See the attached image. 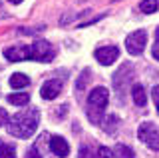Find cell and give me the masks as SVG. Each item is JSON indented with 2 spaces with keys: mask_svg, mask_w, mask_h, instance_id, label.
Returning <instances> with one entry per match:
<instances>
[{
  "mask_svg": "<svg viewBox=\"0 0 159 158\" xmlns=\"http://www.w3.org/2000/svg\"><path fill=\"white\" fill-rule=\"evenodd\" d=\"M38 124H40V112L36 108H26L8 120V132L16 138H30L36 132Z\"/></svg>",
  "mask_w": 159,
  "mask_h": 158,
  "instance_id": "cell-1",
  "label": "cell"
},
{
  "mask_svg": "<svg viewBox=\"0 0 159 158\" xmlns=\"http://www.w3.org/2000/svg\"><path fill=\"white\" fill-rule=\"evenodd\" d=\"M107 102H109V94L103 86H98L89 92L88 96V118L93 122V124H102V118H103V112L107 108Z\"/></svg>",
  "mask_w": 159,
  "mask_h": 158,
  "instance_id": "cell-2",
  "label": "cell"
},
{
  "mask_svg": "<svg viewBox=\"0 0 159 158\" xmlns=\"http://www.w3.org/2000/svg\"><path fill=\"white\" fill-rule=\"evenodd\" d=\"M131 74H133V66L129 62L121 64V68L113 74V88H116V92H117L119 102H123V98H125L127 86H129V82H131Z\"/></svg>",
  "mask_w": 159,
  "mask_h": 158,
  "instance_id": "cell-3",
  "label": "cell"
},
{
  "mask_svg": "<svg viewBox=\"0 0 159 158\" xmlns=\"http://www.w3.org/2000/svg\"><path fill=\"white\" fill-rule=\"evenodd\" d=\"M54 54H56L54 46L46 40H36L30 46V58L36 60V62H52Z\"/></svg>",
  "mask_w": 159,
  "mask_h": 158,
  "instance_id": "cell-4",
  "label": "cell"
},
{
  "mask_svg": "<svg viewBox=\"0 0 159 158\" xmlns=\"http://www.w3.org/2000/svg\"><path fill=\"white\" fill-rule=\"evenodd\" d=\"M137 136L143 144H147L151 150H159V128L151 122H143L139 124V130H137Z\"/></svg>",
  "mask_w": 159,
  "mask_h": 158,
  "instance_id": "cell-5",
  "label": "cell"
},
{
  "mask_svg": "<svg viewBox=\"0 0 159 158\" xmlns=\"http://www.w3.org/2000/svg\"><path fill=\"white\" fill-rule=\"evenodd\" d=\"M145 44H147V32L145 30H135L125 38V48L131 56H139L145 50Z\"/></svg>",
  "mask_w": 159,
  "mask_h": 158,
  "instance_id": "cell-6",
  "label": "cell"
},
{
  "mask_svg": "<svg viewBox=\"0 0 159 158\" xmlns=\"http://www.w3.org/2000/svg\"><path fill=\"white\" fill-rule=\"evenodd\" d=\"M96 60L99 64H103V66H109V64H113L117 60L119 56V48L117 46H99L96 52Z\"/></svg>",
  "mask_w": 159,
  "mask_h": 158,
  "instance_id": "cell-7",
  "label": "cell"
},
{
  "mask_svg": "<svg viewBox=\"0 0 159 158\" xmlns=\"http://www.w3.org/2000/svg\"><path fill=\"white\" fill-rule=\"evenodd\" d=\"M4 56H6L10 62L28 60V58H30V46H28V44H16V46L4 48Z\"/></svg>",
  "mask_w": 159,
  "mask_h": 158,
  "instance_id": "cell-8",
  "label": "cell"
},
{
  "mask_svg": "<svg viewBox=\"0 0 159 158\" xmlns=\"http://www.w3.org/2000/svg\"><path fill=\"white\" fill-rule=\"evenodd\" d=\"M78 158H113V152L106 146H82Z\"/></svg>",
  "mask_w": 159,
  "mask_h": 158,
  "instance_id": "cell-9",
  "label": "cell"
},
{
  "mask_svg": "<svg viewBox=\"0 0 159 158\" xmlns=\"http://www.w3.org/2000/svg\"><path fill=\"white\" fill-rule=\"evenodd\" d=\"M62 80H58V78H52V80L44 82L42 88H40V94H42L44 100H54L60 92H62Z\"/></svg>",
  "mask_w": 159,
  "mask_h": 158,
  "instance_id": "cell-10",
  "label": "cell"
},
{
  "mask_svg": "<svg viewBox=\"0 0 159 158\" xmlns=\"http://www.w3.org/2000/svg\"><path fill=\"white\" fill-rule=\"evenodd\" d=\"M50 150H52L58 158H66L70 154V144L62 136H52V140H50Z\"/></svg>",
  "mask_w": 159,
  "mask_h": 158,
  "instance_id": "cell-11",
  "label": "cell"
},
{
  "mask_svg": "<svg viewBox=\"0 0 159 158\" xmlns=\"http://www.w3.org/2000/svg\"><path fill=\"white\" fill-rule=\"evenodd\" d=\"M131 96H133V102H135L137 106H145L147 104V94H145V88L141 84H133Z\"/></svg>",
  "mask_w": 159,
  "mask_h": 158,
  "instance_id": "cell-12",
  "label": "cell"
},
{
  "mask_svg": "<svg viewBox=\"0 0 159 158\" xmlns=\"http://www.w3.org/2000/svg\"><path fill=\"white\" fill-rule=\"evenodd\" d=\"M28 84H30V78L26 76V74H22V72H16V74H12V76H10V86H12L14 90L26 88Z\"/></svg>",
  "mask_w": 159,
  "mask_h": 158,
  "instance_id": "cell-13",
  "label": "cell"
},
{
  "mask_svg": "<svg viewBox=\"0 0 159 158\" xmlns=\"http://www.w3.org/2000/svg\"><path fill=\"white\" fill-rule=\"evenodd\" d=\"M8 102L14 106H26L30 102V94L28 92H14V94L8 96Z\"/></svg>",
  "mask_w": 159,
  "mask_h": 158,
  "instance_id": "cell-14",
  "label": "cell"
},
{
  "mask_svg": "<svg viewBox=\"0 0 159 158\" xmlns=\"http://www.w3.org/2000/svg\"><path fill=\"white\" fill-rule=\"evenodd\" d=\"M0 158H16V146L0 138Z\"/></svg>",
  "mask_w": 159,
  "mask_h": 158,
  "instance_id": "cell-15",
  "label": "cell"
},
{
  "mask_svg": "<svg viewBox=\"0 0 159 158\" xmlns=\"http://www.w3.org/2000/svg\"><path fill=\"white\" fill-rule=\"evenodd\" d=\"M113 154H116V158H135V154H133V150L125 144H117L116 150H113Z\"/></svg>",
  "mask_w": 159,
  "mask_h": 158,
  "instance_id": "cell-16",
  "label": "cell"
},
{
  "mask_svg": "<svg viewBox=\"0 0 159 158\" xmlns=\"http://www.w3.org/2000/svg\"><path fill=\"white\" fill-rule=\"evenodd\" d=\"M117 122H119V118L116 116V114H111V116H107L106 118V122H103V130L106 132H109V134H113V132L117 130Z\"/></svg>",
  "mask_w": 159,
  "mask_h": 158,
  "instance_id": "cell-17",
  "label": "cell"
},
{
  "mask_svg": "<svg viewBox=\"0 0 159 158\" xmlns=\"http://www.w3.org/2000/svg\"><path fill=\"white\" fill-rule=\"evenodd\" d=\"M157 6H159L157 0H143V2L139 4V10H141L143 14H153L157 10Z\"/></svg>",
  "mask_w": 159,
  "mask_h": 158,
  "instance_id": "cell-18",
  "label": "cell"
},
{
  "mask_svg": "<svg viewBox=\"0 0 159 158\" xmlns=\"http://www.w3.org/2000/svg\"><path fill=\"white\" fill-rule=\"evenodd\" d=\"M89 78H92V72H89L88 68H86V70L80 74V80L76 82V90H78V92H82L84 88H86V84H88V80H89Z\"/></svg>",
  "mask_w": 159,
  "mask_h": 158,
  "instance_id": "cell-19",
  "label": "cell"
},
{
  "mask_svg": "<svg viewBox=\"0 0 159 158\" xmlns=\"http://www.w3.org/2000/svg\"><path fill=\"white\" fill-rule=\"evenodd\" d=\"M8 112L4 110V108H0V126H4V124H8Z\"/></svg>",
  "mask_w": 159,
  "mask_h": 158,
  "instance_id": "cell-20",
  "label": "cell"
},
{
  "mask_svg": "<svg viewBox=\"0 0 159 158\" xmlns=\"http://www.w3.org/2000/svg\"><path fill=\"white\" fill-rule=\"evenodd\" d=\"M26 158H42V154H40L36 148H30V150L26 152Z\"/></svg>",
  "mask_w": 159,
  "mask_h": 158,
  "instance_id": "cell-21",
  "label": "cell"
},
{
  "mask_svg": "<svg viewBox=\"0 0 159 158\" xmlns=\"http://www.w3.org/2000/svg\"><path fill=\"white\" fill-rule=\"evenodd\" d=\"M153 102H155L157 112H159V86H153Z\"/></svg>",
  "mask_w": 159,
  "mask_h": 158,
  "instance_id": "cell-22",
  "label": "cell"
},
{
  "mask_svg": "<svg viewBox=\"0 0 159 158\" xmlns=\"http://www.w3.org/2000/svg\"><path fill=\"white\" fill-rule=\"evenodd\" d=\"M151 54H153V58H155V60H159V44H157V42L153 44V50H151Z\"/></svg>",
  "mask_w": 159,
  "mask_h": 158,
  "instance_id": "cell-23",
  "label": "cell"
},
{
  "mask_svg": "<svg viewBox=\"0 0 159 158\" xmlns=\"http://www.w3.org/2000/svg\"><path fill=\"white\" fill-rule=\"evenodd\" d=\"M155 42L159 44V28H157V30H155Z\"/></svg>",
  "mask_w": 159,
  "mask_h": 158,
  "instance_id": "cell-24",
  "label": "cell"
},
{
  "mask_svg": "<svg viewBox=\"0 0 159 158\" xmlns=\"http://www.w3.org/2000/svg\"><path fill=\"white\" fill-rule=\"evenodd\" d=\"M8 2H10V4H20L22 0H8Z\"/></svg>",
  "mask_w": 159,
  "mask_h": 158,
  "instance_id": "cell-25",
  "label": "cell"
}]
</instances>
